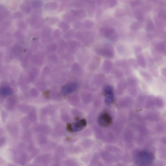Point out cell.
Instances as JSON below:
<instances>
[{"label": "cell", "instance_id": "32", "mask_svg": "<svg viewBox=\"0 0 166 166\" xmlns=\"http://www.w3.org/2000/svg\"><path fill=\"white\" fill-rule=\"evenodd\" d=\"M116 49L120 54H123L125 52V47L122 45H119Z\"/></svg>", "mask_w": 166, "mask_h": 166}, {"label": "cell", "instance_id": "33", "mask_svg": "<svg viewBox=\"0 0 166 166\" xmlns=\"http://www.w3.org/2000/svg\"><path fill=\"white\" fill-rule=\"evenodd\" d=\"M74 27L76 28H81L82 26V23L81 22L76 21L74 24Z\"/></svg>", "mask_w": 166, "mask_h": 166}, {"label": "cell", "instance_id": "6", "mask_svg": "<svg viewBox=\"0 0 166 166\" xmlns=\"http://www.w3.org/2000/svg\"><path fill=\"white\" fill-rule=\"evenodd\" d=\"M146 63L147 64L149 68L151 73L154 77L158 76V71L156 65L155 64V61L153 58L149 54L146 55Z\"/></svg>", "mask_w": 166, "mask_h": 166}, {"label": "cell", "instance_id": "12", "mask_svg": "<svg viewBox=\"0 0 166 166\" xmlns=\"http://www.w3.org/2000/svg\"><path fill=\"white\" fill-rule=\"evenodd\" d=\"M70 11L75 18L76 21L81 20L86 16V12L83 9L73 10Z\"/></svg>", "mask_w": 166, "mask_h": 166}, {"label": "cell", "instance_id": "20", "mask_svg": "<svg viewBox=\"0 0 166 166\" xmlns=\"http://www.w3.org/2000/svg\"><path fill=\"white\" fill-rule=\"evenodd\" d=\"M140 75L144 78L145 81L148 82H150L153 80L152 76L150 74L144 70H140L139 71Z\"/></svg>", "mask_w": 166, "mask_h": 166}, {"label": "cell", "instance_id": "23", "mask_svg": "<svg viewBox=\"0 0 166 166\" xmlns=\"http://www.w3.org/2000/svg\"><path fill=\"white\" fill-rule=\"evenodd\" d=\"M29 118L25 116L22 118L20 121V124L22 127L24 128H27L29 124Z\"/></svg>", "mask_w": 166, "mask_h": 166}, {"label": "cell", "instance_id": "7", "mask_svg": "<svg viewBox=\"0 0 166 166\" xmlns=\"http://www.w3.org/2000/svg\"><path fill=\"white\" fill-rule=\"evenodd\" d=\"M104 90L105 95V102L107 104L112 103L114 99L113 87L110 85H107Z\"/></svg>", "mask_w": 166, "mask_h": 166}, {"label": "cell", "instance_id": "19", "mask_svg": "<svg viewBox=\"0 0 166 166\" xmlns=\"http://www.w3.org/2000/svg\"><path fill=\"white\" fill-rule=\"evenodd\" d=\"M62 18L64 21L67 22H71L76 21L75 18H74L72 14L70 11L65 14L63 15Z\"/></svg>", "mask_w": 166, "mask_h": 166}, {"label": "cell", "instance_id": "25", "mask_svg": "<svg viewBox=\"0 0 166 166\" xmlns=\"http://www.w3.org/2000/svg\"><path fill=\"white\" fill-rule=\"evenodd\" d=\"M59 27L61 29L63 30L67 31L69 29L70 26L68 23L64 21H61L59 22L58 24Z\"/></svg>", "mask_w": 166, "mask_h": 166}, {"label": "cell", "instance_id": "31", "mask_svg": "<svg viewBox=\"0 0 166 166\" xmlns=\"http://www.w3.org/2000/svg\"><path fill=\"white\" fill-rule=\"evenodd\" d=\"M6 141V138L5 136L0 137V149L3 146Z\"/></svg>", "mask_w": 166, "mask_h": 166}, {"label": "cell", "instance_id": "16", "mask_svg": "<svg viewBox=\"0 0 166 166\" xmlns=\"http://www.w3.org/2000/svg\"><path fill=\"white\" fill-rule=\"evenodd\" d=\"M71 4L76 8H83L87 6V0H73Z\"/></svg>", "mask_w": 166, "mask_h": 166}, {"label": "cell", "instance_id": "36", "mask_svg": "<svg viewBox=\"0 0 166 166\" xmlns=\"http://www.w3.org/2000/svg\"><path fill=\"white\" fill-rule=\"evenodd\" d=\"M162 73L163 75L165 76V77L166 76V68H163V69L162 70Z\"/></svg>", "mask_w": 166, "mask_h": 166}, {"label": "cell", "instance_id": "39", "mask_svg": "<svg viewBox=\"0 0 166 166\" xmlns=\"http://www.w3.org/2000/svg\"><path fill=\"white\" fill-rule=\"evenodd\" d=\"M1 105H0V109H1Z\"/></svg>", "mask_w": 166, "mask_h": 166}, {"label": "cell", "instance_id": "37", "mask_svg": "<svg viewBox=\"0 0 166 166\" xmlns=\"http://www.w3.org/2000/svg\"><path fill=\"white\" fill-rule=\"evenodd\" d=\"M70 0H60V1L63 3H67L68 2H69Z\"/></svg>", "mask_w": 166, "mask_h": 166}, {"label": "cell", "instance_id": "11", "mask_svg": "<svg viewBox=\"0 0 166 166\" xmlns=\"http://www.w3.org/2000/svg\"><path fill=\"white\" fill-rule=\"evenodd\" d=\"M115 65L117 67L122 68L126 75H128L130 73L131 70L130 66L128 63L125 60H119L116 62Z\"/></svg>", "mask_w": 166, "mask_h": 166}, {"label": "cell", "instance_id": "10", "mask_svg": "<svg viewBox=\"0 0 166 166\" xmlns=\"http://www.w3.org/2000/svg\"><path fill=\"white\" fill-rule=\"evenodd\" d=\"M87 122L84 119L80 120V121L73 123L70 126V130L71 131L77 132L83 129L86 125Z\"/></svg>", "mask_w": 166, "mask_h": 166}, {"label": "cell", "instance_id": "27", "mask_svg": "<svg viewBox=\"0 0 166 166\" xmlns=\"http://www.w3.org/2000/svg\"><path fill=\"white\" fill-rule=\"evenodd\" d=\"M7 110H2L1 111V116L3 122L5 123L7 121L8 116V114Z\"/></svg>", "mask_w": 166, "mask_h": 166}, {"label": "cell", "instance_id": "38", "mask_svg": "<svg viewBox=\"0 0 166 166\" xmlns=\"http://www.w3.org/2000/svg\"><path fill=\"white\" fill-rule=\"evenodd\" d=\"M8 165L10 166H15L17 165L15 164H8Z\"/></svg>", "mask_w": 166, "mask_h": 166}, {"label": "cell", "instance_id": "26", "mask_svg": "<svg viewBox=\"0 0 166 166\" xmlns=\"http://www.w3.org/2000/svg\"><path fill=\"white\" fill-rule=\"evenodd\" d=\"M128 63L134 69L137 70L139 68V65L136 59H130L128 60Z\"/></svg>", "mask_w": 166, "mask_h": 166}, {"label": "cell", "instance_id": "28", "mask_svg": "<svg viewBox=\"0 0 166 166\" xmlns=\"http://www.w3.org/2000/svg\"><path fill=\"white\" fill-rule=\"evenodd\" d=\"M114 74L117 78L120 79L123 76L124 73L122 70L117 69L114 71Z\"/></svg>", "mask_w": 166, "mask_h": 166}, {"label": "cell", "instance_id": "22", "mask_svg": "<svg viewBox=\"0 0 166 166\" xmlns=\"http://www.w3.org/2000/svg\"><path fill=\"white\" fill-rule=\"evenodd\" d=\"M17 110L22 113H27L28 110L27 106L24 104H19L17 106Z\"/></svg>", "mask_w": 166, "mask_h": 166}, {"label": "cell", "instance_id": "17", "mask_svg": "<svg viewBox=\"0 0 166 166\" xmlns=\"http://www.w3.org/2000/svg\"><path fill=\"white\" fill-rule=\"evenodd\" d=\"M113 64L112 61L109 59L105 60L103 65V68L105 73H110L113 69Z\"/></svg>", "mask_w": 166, "mask_h": 166}, {"label": "cell", "instance_id": "8", "mask_svg": "<svg viewBox=\"0 0 166 166\" xmlns=\"http://www.w3.org/2000/svg\"><path fill=\"white\" fill-rule=\"evenodd\" d=\"M152 51L159 53L161 55L165 54L166 42L163 41L153 43Z\"/></svg>", "mask_w": 166, "mask_h": 166}, {"label": "cell", "instance_id": "34", "mask_svg": "<svg viewBox=\"0 0 166 166\" xmlns=\"http://www.w3.org/2000/svg\"><path fill=\"white\" fill-rule=\"evenodd\" d=\"M6 164V162L3 158L0 156V165H4Z\"/></svg>", "mask_w": 166, "mask_h": 166}, {"label": "cell", "instance_id": "4", "mask_svg": "<svg viewBox=\"0 0 166 166\" xmlns=\"http://www.w3.org/2000/svg\"><path fill=\"white\" fill-rule=\"evenodd\" d=\"M137 158L140 164L146 165L150 164L152 161L153 158L150 153L147 151H142L139 153Z\"/></svg>", "mask_w": 166, "mask_h": 166}, {"label": "cell", "instance_id": "5", "mask_svg": "<svg viewBox=\"0 0 166 166\" xmlns=\"http://www.w3.org/2000/svg\"><path fill=\"white\" fill-rule=\"evenodd\" d=\"M99 124L103 127H107L112 122V119L109 114L104 112L100 114L98 119Z\"/></svg>", "mask_w": 166, "mask_h": 166}, {"label": "cell", "instance_id": "13", "mask_svg": "<svg viewBox=\"0 0 166 166\" xmlns=\"http://www.w3.org/2000/svg\"><path fill=\"white\" fill-rule=\"evenodd\" d=\"M6 130L8 133L13 137L18 136L19 129L18 126L15 123L11 122L6 126Z\"/></svg>", "mask_w": 166, "mask_h": 166}, {"label": "cell", "instance_id": "30", "mask_svg": "<svg viewBox=\"0 0 166 166\" xmlns=\"http://www.w3.org/2000/svg\"><path fill=\"white\" fill-rule=\"evenodd\" d=\"M71 4H68L67 3H64L62 4L59 8L58 12H61L66 9L68 7L71 6Z\"/></svg>", "mask_w": 166, "mask_h": 166}, {"label": "cell", "instance_id": "24", "mask_svg": "<svg viewBox=\"0 0 166 166\" xmlns=\"http://www.w3.org/2000/svg\"><path fill=\"white\" fill-rule=\"evenodd\" d=\"M59 19L56 17H51L48 18L45 20V22H47L48 24L50 25H53L59 22Z\"/></svg>", "mask_w": 166, "mask_h": 166}, {"label": "cell", "instance_id": "29", "mask_svg": "<svg viewBox=\"0 0 166 166\" xmlns=\"http://www.w3.org/2000/svg\"><path fill=\"white\" fill-rule=\"evenodd\" d=\"M93 23L89 20H87L82 23V26L85 28L89 29L92 27Z\"/></svg>", "mask_w": 166, "mask_h": 166}, {"label": "cell", "instance_id": "3", "mask_svg": "<svg viewBox=\"0 0 166 166\" xmlns=\"http://www.w3.org/2000/svg\"><path fill=\"white\" fill-rule=\"evenodd\" d=\"M134 51L136 58V60L139 66L143 68L146 67L145 58L142 53V49L139 46L134 47Z\"/></svg>", "mask_w": 166, "mask_h": 166}, {"label": "cell", "instance_id": "35", "mask_svg": "<svg viewBox=\"0 0 166 166\" xmlns=\"http://www.w3.org/2000/svg\"><path fill=\"white\" fill-rule=\"evenodd\" d=\"M5 131L3 129L0 128V137L2 136L4 134Z\"/></svg>", "mask_w": 166, "mask_h": 166}, {"label": "cell", "instance_id": "15", "mask_svg": "<svg viewBox=\"0 0 166 166\" xmlns=\"http://www.w3.org/2000/svg\"><path fill=\"white\" fill-rule=\"evenodd\" d=\"M13 91L12 88L8 86L0 87V95L6 97L12 95Z\"/></svg>", "mask_w": 166, "mask_h": 166}, {"label": "cell", "instance_id": "14", "mask_svg": "<svg viewBox=\"0 0 166 166\" xmlns=\"http://www.w3.org/2000/svg\"><path fill=\"white\" fill-rule=\"evenodd\" d=\"M31 6L36 13V14L40 15L41 13V8L42 6V2L40 0H33L31 2Z\"/></svg>", "mask_w": 166, "mask_h": 166}, {"label": "cell", "instance_id": "18", "mask_svg": "<svg viewBox=\"0 0 166 166\" xmlns=\"http://www.w3.org/2000/svg\"><path fill=\"white\" fill-rule=\"evenodd\" d=\"M58 7V5L57 3L52 2L45 4L44 5V8L46 11H51L56 10Z\"/></svg>", "mask_w": 166, "mask_h": 166}, {"label": "cell", "instance_id": "2", "mask_svg": "<svg viewBox=\"0 0 166 166\" xmlns=\"http://www.w3.org/2000/svg\"><path fill=\"white\" fill-rule=\"evenodd\" d=\"M99 55L107 59L113 58L115 52L113 47L110 44H105L99 47L97 50Z\"/></svg>", "mask_w": 166, "mask_h": 166}, {"label": "cell", "instance_id": "1", "mask_svg": "<svg viewBox=\"0 0 166 166\" xmlns=\"http://www.w3.org/2000/svg\"><path fill=\"white\" fill-rule=\"evenodd\" d=\"M8 157L15 164L20 165H24L26 162V154L23 150L18 149H10L8 151Z\"/></svg>", "mask_w": 166, "mask_h": 166}, {"label": "cell", "instance_id": "9", "mask_svg": "<svg viewBox=\"0 0 166 166\" xmlns=\"http://www.w3.org/2000/svg\"><path fill=\"white\" fill-rule=\"evenodd\" d=\"M18 101L15 97H11L8 98L4 105L6 110L8 111H13L17 106Z\"/></svg>", "mask_w": 166, "mask_h": 166}, {"label": "cell", "instance_id": "21", "mask_svg": "<svg viewBox=\"0 0 166 166\" xmlns=\"http://www.w3.org/2000/svg\"><path fill=\"white\" fill-rule=\"evenodd\" d=\"M117 89L119 91H123L127 86V81L124 79H122L117 84Z\"/></svg>", "mask_w": 166, "mask_h": 166}]
</instances>
